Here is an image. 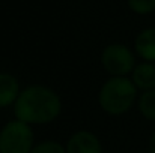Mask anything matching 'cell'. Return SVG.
<instances>
[{
  "label": "cell",
  "instance_id": "cell-1",
  "mask_svg": "<svg viewBox=\"0 0 155 153\" xmlns=\"http://www.w3.org/2000/svg\"><path fill=\"white\" fill-rule=\"evenodd\" d=\"M62 111L59 95L47 86L32 84L21 90L14 104L15 119L27 125H47L54 122Z\"/></svg>",
  "mask_w": 155,
  "mask_h": 153
},
{
  "label": "cell",
  "instance_id": "cell-2",
  "mask_svg": "<svg viewBox=\"0 0 155 153\" xmlns=\"http://www.w3.org/2000/svg\"><path fill=\"white\" fill-rule=\"evenodd\" d=\"M137 87L128 77H110L100 89L98 102L104 113L122 116L133 108L137 99Z\"/></svg>",
  "mask_w": 155,
  "mask_h": 153
},
{
  "label": "cell",
  "instance_id": "cell-3",
  "mask_svg": "<svg viewBox=\"0 0 155 153\" xmlns=\"http://www.w3.org/2000/svg\"><path fill=\"white\" fill-rule=\"evenodd\" d=\"M35 135L30 125L14 119L0 129V153H30Z\"/></svg>",
  "mask_w": 155,
  "mask_h": 153
},
{
  "label": "cell",
  "instance_id": "cell-4",
  "mask_svg": "<svg viewBox=\"0 0 155 153\" xmlns=\"http://www.w3.org/2000/svg\"><path fill=\"white\" fill-rule=\"evenodd\" d=\"M101 65L111 77H127L136 68V57L127 45L110 44L101 53Z\"/></svg>",
  "mask_w": 155,
  "mask_h": 153
},
{
  "label": "cell",
  "instance_id": "cell-5",
  "mask_svg": "<svg viewBox=\"0 0 155 153\" xmlns=\"http://www.w3.org/2000/svg\"><path fill=\"white\" fill-rule=\"evenodd\" d=\"M66 153H103L100 138L89 131H77L74 132L68 143Z\"/></svg>",
  "mask_w": 155,
  "mask_h": 153
},
{
  "label": "cell",
  "instance_id": "cell-6",
  "mask_svg": "<svg viewBox=\"0 0 155 153\" xmlns=\"http://www.w3.org/2000/svg\"><path fill=\"white\" fill-rule=\"evenodd\" d=\"M21 93L18 80L9 72H0V108L14 105Z\"/></svg>",
  "mask_w": 155,
  "mask_h": 153
},
{
  "label": "cell",
  "instance_id": "cell-7",
  "mask_svg": "<svg viewBox=\"0 0 155 153\" xmlns=\"http://www.w3.org/2000/svg\"><path fill=\"white\" fill-rule=\"evenodd\" d=\"M131 80L142 92L155 90V63L143 62L136 65L134 71L131 72Z\"/></svg>",
  "mask_w": 155,
  "mask_h": 153
},
{
  "label": "cell",
  "instance_id": "cell-8",
  "mask_svg": "<svg viewBox=\"0 0 155 153\" xmlns=\"http://www.w3.org/2000/svg\"><path fill=\"white\" fill-rule=\"evenodd\" d=\"M136 53L145 62L155 63V27H148L142 30L134 41Z\"/></svg>",
  "mask_w": 155,
  "mask_h": 153
},
{
  "label": "cell",
  "instance_id": "cell-9",
  "mask_svg": "<svg viewBox=\"0 0 155 153\" xmlns=\"http://www.w3.org/2000/svg\"><path fill=\"white\" fill-rule=\"evenodd\" d=\"M137 105H139L140 114H142L146 120L155 122V90L143 92V93L139 96Z\"/></svg>",
  "mask_w": 155,
  "mask_h": 153
},
{
  "label": "cell",
  "instance_id": "cell-10",
  "mask_svg": "<svg viewBox=\"0 0 155 153\" xmlns=\"http://www.w3.org/2000/svg\"><path fill=\"white\" fill-rule=\"evenodd\" d=\"M30 153H66V147L56 140H44L39 144H35Z\"/></svg>",
  "mask_w": 155,
  "mask_h": 153
},
{
  "label": "cell",
  "instance_id": "cell-11",
  "mask_svg": "<svg viewBox=\"0 0 155 153\" xmlns=\"http://www.w3.org/2000/svg\"><path fill=\"white\" fill-rule=\"evenodd\" d=\"M128 6L134 14L148 15L155 11V0H128Z\"/></svg>",
  "mask_w": 155,
  "mask_h": 153
},
{
  "label": "cell",
  "instance_id": "cell-12",
  "mask_svg": "<svg viewBox=\"0 0 155 153\" xmlns=\"http://www.w3.org/2000/svg\"><path fill=\"white\" fill-rule=\"evenodd\" d=\"M149 153H155V132L151 135L149 140Z\"/></svg>",
  "mask_w": 155,
  "mask_h": 153
}]
</instances>
